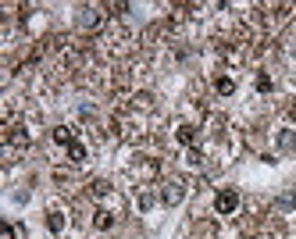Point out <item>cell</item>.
Masks as SVG:
<instances>
[{"label":"cell","mask_w":296,"mask_h":239,"mask_svg":"<svg viewBox=\"0 0 296 239\" xmlns=\"http://www.w3.org/2000/svg\"><path fill=\"white\" fill-rule=\"evenodd\" d=\"M47 229H50V232H61V229H65V214H61V211H50V214H47Z\"/></svg>","instance_id":"9"},{"label":"cell","mask_w":296,"mask_h":239,"mask_svg":"<svg viewBox=\"0 0 296 239\" xmlns=\"http://www.w3.org/2000/svg\"><path fill=\"white\" fill-rule=\"evenodd\" d=\"M100 25H104V7L86 4V7L78 11V29H82V32H96Z\"/></svg>","instance_id":"1"},{"label":"cell","mask_w":296,"mask_h":239,"mask_svg":"<svg viewBox=\"0 0 296 239\" xmlns=\"http://www.w3.org/2000/svg\"><path fill=\"white\" fill-rule=\"evenodd\" d=\"M175 136H179V143H186V147H193V143H196V129H193V125H179V132H175Z\"/></svg>","instance_id":"8"},{"label":"cell","mask_w":296,"mask_h":239,"mask_svg":"<svg viewBox=\"0 0 296 239\" xmlns=\"http://www.w3.org/2000/svg\"><path fill=\"white\" fill-rule=\"evenodd\" d=\"M279 150H282V154H293V150H296V136L289 132V129L279 132Z\"/></svg>","instance_id":"7"},{"label":"cell","mask_w":296,"mask_h":239,"mask_svg":"<svg viewBox=\"0 0 296 239\" xmlns=\"http://www.w3.org/2000/svg\"><path fill=\"white\" fill-rule=\"evenodd\" d=\"M0 239H14V225L4 222V225H0Z\"/></svg>","instance_id":"14"},{"label":"cell","mask_w":296,"mask_h":239,"mask_svg":"<svg viewBox=\"0 0 296 239\" xmlns=\"http://www.w3.org/2000/svg\"><path fill=\"white\" fill-rule=\"evenodd\" d=\"M214 89H218V93H222V96H232V93H235V82L228 79V75H222V79L214 82Z\"/></svg>","instance_id":"11"},{"label":"cell","mask_w":296,"mask_h":239,"mask_svg":"<svg viewBox=\"0 0 296 239\" xmlns=\"http://www.w3.org/2000/svg\"><path fill=\"white\" fill-rule=\"evenodd\" d=\"M182 196H186V186H182L179 178H171V182H164V186H161V200H164L168 207L182 204Z\"/></svg>","instance_id":"2"},{"label":"cell","mask_w":296,"mask_h":239,"mask_svg":"<svg viewBox=\"0 0 296 239\" xmlns=\"http://www.w3.org/2000/svg\"><path fill=\"white\" fill-rule=\"evenodd\" d=\"M107 193H111V182H104V178L89 182V196H107Z\"/></svg>","instance_id":"10"},{"label":"cell","mask_w":296,"mask_h":239,"mask_svg":"<svg viewBox=\"0 0 296 239\" xmlns=\"http://www.w3.org/2000/svg\"><path fill=\"white\" fill-rule=\"evenodd\" d=\"M235 207H239V193L235 189H222L214 196V211L218 214H235Z\"/></svg>","instance_id":"3"},{"label":"cell","mask_w":296,"mask_h":239,"mask_svg":"<svg viewBox=\"0 0 296 239\" xmlns=\"http://www.w3.org/2000/svg\"><path fill=\"white\" fill-rule=\"evenodd\" d=\"M4 136H7L11 147H29V132H25V129H7Z\"/></svg>","instance_id":"4"},{"label":"cell","mask_w":296,"mask_h":239,"mask_svg":"<svg viewBox=\"0 0 296 239\" xmlns=\"http://www.w3.org/2000/svg\"><path fill=\"white\" fill-rule=\"evenodd\" d=\"M150 204H153V196H150V193H143V196H140V207H143V211H150Z\"/></svg>","instance_id":"15"},{"label":"cell","mask_w":296,"mask_h":239,"mask_svg":"<svg viewBox=\"0 0 296 239\" xmlns=\"http://www.w3.org/2000/svg\"><path fill=\"white\" fill-rule=\"evenodd\" d=\"M68 157H72L75 164H78V161H86V147H82V143H78V140H75L72 147H68Z\"/></svg>","instance_id":"12"},{"label":"cell","mask_w":296,"mask_h":239,"mask_svg":"<svg viewBox=\"0 0 296 239\" xmlns=\"http://www.w3.org/2000/svg\"><path fill=\"white\" fill-rule=\"evenodd\" d=\"M54 140H57L61 147H72V143H75V132L68 129V125H57V129H54Z\"/></svg>","instance_id":"6"},{"label":"cell","mask_w":296,"mask_h":239,"mask_svg":"<svg viewBox=\"0 0 296 239\" xmlns=\"http://www.w3.org/2000/svg\"><path fill=\"white\" fill-rule=\"evenodd\" d=\"M257 89H261V93H271V79H268V75H257Z\"/></svg>","instance_id":"13"},{"label":"cell","mask_w":296,"mask_h":239,"mask_svg":"<svg viewBox=\"0 0 296 239\" xmlns=\"http://www.w3.org/2000/svg\"><path fill=\"white\" fill-rule=\"evenodd\" d=\"M93 225H96L100 232H107V229H114V214H111V211H96V218H93Z\"/></svg>","instance_id":"5"}]
</instances>
